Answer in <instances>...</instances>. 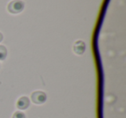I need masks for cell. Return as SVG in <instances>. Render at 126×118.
<instances>
[{"label":"cell","instance_id":"6da1fadb","mask_svg":"<svg viewBox=\"0 0 126 118\" xmlns=\"http://www.w3.org/2000/svg\"><path fill=\"white\" fill-rule=\"evenodd\" d=\"M23 8H24V4L21 0H12L7 6L8 11L11 14H18L23 11Z\"/></svg>","mask_w":126,"mask_h":118},{"label":"cell","instance_id":"7a4b0ae2","mask_svg":"<svg viewBox=\"0 0 126 118\" xmlns=\"http://www.w3.org/2000/svg\"><path fill=\"white\" fill-rule=\"evenodd\" d=\"M31 99L33 101V103L36 104H42L47 99V96L44 93L43 91H41V90H37L32 93L31 95Z\"/></svg>","mask_w":126,"mask_h":118},{"label":"cell","instance_id":"3957f363","mask_svg":"<svg viewBox=\"0 0 126 118\" xmlns=\"http://www.w3.org/2000/svg\"><path fill=\"white\" fill-rule=\"evenodd\" d=\"M30 106V99L27 97H21L16 102V107L19 109H25Z\"/></svg>","mask_w":126,"mask_h":118},{"label":"cell","instance_id":"277c9868","mask_svg":"<svg viewBox=\"0 0 126 118\" xmlns=\"http://www.w3.org/2000/svg\"><path fill=\"white\" fill-rule=\"evenodd\" d=\"M86 45L82 41H78L74 45V52L76 54H82L85 52Z\"/></svg>","mask_w":126,"mask_h":118},{"label":"cell","instance_id":"5b68a950","mask_svg":"<svg viewBox=\"0 0 126 118\" xmlns=\"http://www.w3.org/2000/svg\"><path fill=\"white\" fill-rule=\"evenodd\" d=\"M6 56H7V49L4 46L0 45V60L5 59Z\"/></svg>","mask_w":126,"mask_h":118},{"label":"cell","instance_id":"8992f818","mask_svg":"<svg viewBox=\"0 0 126 118\" xmlns=\"http://www.w3.org/2000/svg\"><path fill=\"white\" fill-rule=\"evenodd\" d=\"M12 118H25V115L23 112H20V111H16L14 115H13Z\"/></svg>","mask_w":126,"mask_h":118},{"label":"cell","instance_id":"52a82bcc","mask_svg":"<svg viewBox=\"0 0 126 118\" xmlns=\"http://www.w3.org/2000/svg\"><path fill=\"white\" fill-rule=\"evenodd\" d=\"M2 40H3V35L1 33H0V42H2Z\"/></svg>","mask_w":126,"mask_h":118}]
</instances>
